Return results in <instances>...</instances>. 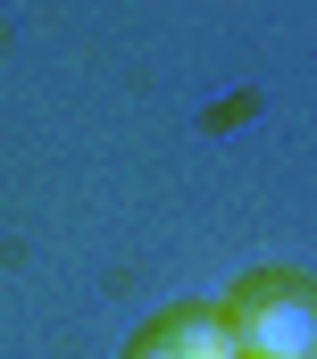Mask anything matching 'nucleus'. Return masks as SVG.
Instances as JSON below:
<instances>
[{
    "label": "nucleus",
    "mask_w": 317,
    "mask_h": 359,
    "mask_svg": "<svg viewBox=\"0 0 317 359\" xmlns=\"http://www.w3.org/2000/svg\"><path fill=\"white\" fill-rule=\"evenodd\" d=\"M126 359H242V351L226 334V318H217V301H175L126 343Z\"/></svg>",
    "instance_id": "2"
},
{
    "label": "nucleus",
    "mask_w": 317,
    "mask_h": 359,
    "mask_svg": "<svg viewBox=\"0 0 317 359\" xmlns=\"http://www.w3.org/2000/svg\"><path fill=\"white\" fill-rule=\"evenodd\" d=\"M217 318L242 359H317V284L301 268H250Z\"/></svg>",
    "instance_id": "1"
}]
</instances>
